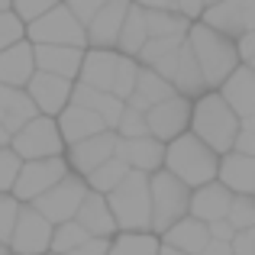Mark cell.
<instances>
[{
    "instance_id": "3",
    "label": "cell",
    "mask_w": 255,
    "mask_h": 255,
    "mask_svg": "<svg viewBox=\"0 0 255 255\" xmlns=\"http://www.w3.org/2000/svg\"><path fill=\"white\" fill-rule=\"evenodd\" d=\"M220 152L210 149L200 136L194 132H184V136L171 139L168 149H165V168L171 174H178L187 187H200L217 181L220 174Z\"/></svg>"
},
{
    "instance_id": "43",
    "label": "cell",
    "mask_w": 255,
    "mask_h": 255,
    "mask_svg": "<svg viewBox=\"0 0 255 255\" xmlns=\"http://www.w3.org/2000/svg\"><path fill=\"white\" fill-rule=\"evenodd\" d=\"M236 152L255 155V117H246V120H243V126H239V136H236Z\"/></svg>"
},
{
    "instance_id": "5",
    "label": "cell",
    "mask_w": 255,
    "mask_h": 255,
    "mask_svg": "<svg viewBox=\"0 0 255 255\" xmlns=\"http://www.w3.org/2000/svg\"><path fill=\"white\" fill-rule=\"evenodd\" d=\"M149 184H152V233L165 236L178 220H184L191 213L194 187H187L168 168H158L155 174H149Z\"/></svg>"
},
{
    "instance_id": "52",
    "label": "cell",
    "mask_w": 255,
    "mask_h": 255,
    "mask_svg": "<svg viewBox=\"0 0 255 255\" xmlns=\"http://www.w3.org/2000/svg\"><path fill=\"white\" fill-rule=\"evenodd\" d=\"M158 255H191V252H181V249H174V246H165L162 243V252H158Z\"/></svg>"
},
{
    "instance_id": "16",
    "label": "cell",
    "mask_w": 255,
    "mask_h": 255,
    "mask_svg": "<svg viewBox=\"0 0 255 255\" xmlns=\"http://www.w3.org/2000/svg\"><path fill=\"white\" fill-rule=\"evenodd\" d=\"M71 87H75V81H68V78H62V75L36 71V75L29 78V84H26V91H29V97L36 100L39 113L58 117V113L71 104Z\"/></svg>"
},
{
    "instance_id": "38",
    "label": "cell",
    "mask_w": 255,
    "mask_h": 255,
    "mask_svg": "<svg viewBox=\"0 0 255 255\" xmlns=\"http://www.w3.org/2000/svg\"><path fill=\"white\" fill-rule=\"evenodd\" d=\"M230 220L236 230H249L255 226V194H236L230 204Z\"/></svg>"
},
{
    "instance_id": "56",
    "label": "cell",
    "mask_w": 255,
    "mask_h": 255,
    "mask_svg": "<svg viewBox=\"0 0 255 255\" xmlns=\"http://www.w3.org/2000/svg\"><path fill=\"white\" fill-rule=\"evenodd\" d=\"M210 3H220V0H207V6H210Z\"/></svg>"
},
{
    "instance_id": "35",
    "label": "cell",
    "mask_w": 255,
    "mask_h": 255,
    "mask_svg": "<svg viewBox=\"0 0 255 255\" xmlns=\"http://www.w3.org/2000/svg\"><path fill=\"white\" fill-rule=\"evenodd\" d=\"M136 75H139V62H136L132 55H123V52H120L117 78H113V94L126 100L132 91H136Z\"/></svg>"
},
{
    "instance_id": "44",
    "label": "cell",
    "mask_w": 255,
    "mask_h": 255,
    "mask_svg": "<svg viewBox=\"0 0 255 255\" xmlns=\"http://www.w3.org/2000/svg\"><path fill=\"white\" fill-rule=\"evenodd\" d=\"M233 255H255V226L236 230V236H233Z\"/></svg>"
},
{
    "instance_id": "33",
    "label": "cell",
    "mask_w": 255,
    "mask_h": 255,
    "mask_svg": "<svg viewBox=\"0 0 255 255\" xmlns=\"http://www.w3.org/2000/svg\"><path fill=\"white\" fill-rule=\"evenodd\" d=\"M87 239H91V233H87L78 220H65V223H55V233H52V249L49 252L68 255V252H75L78 246H84Z\"/></svg>"
},
{
    "instance_id": "23",
    "label": "cell",
    "mask_w": 255,
    "mask_h": 255,
    "mask_svg": "<svg viewBox=\"0 0 255 255\" xmlns=\"http://www.w3.org/2000/svg\"><path fill=\"white\" fill-rule=\"evenodd\" d=\"M117 65H120V49H84V62H81L78 81L97 87V91H110L113 94Z\"/></svg>"
},
{
    "instance_id": "11",
    "label": "cell",
    "mask_w": 255,
    "mask_h": 255,
    "mask_svg": "<svg viewBox=\"0 0 255 255\" xmlns=\"http://www.w3.org/2000/svg\"><path fill=\"white\" fill-rule=\"evenodd\" d=\"M71 168H68V158L65 155H55V158H32V162H23V168H19V178L16 184H13V194H16L19 200H36L42 197L49 187H55L58 181L65 178Z\"/></svg>"
},
{
    "instance_id": "15",
    "label": "cell",
    "mask_w": 255,
    "mask_h": 255,
    "mask_svg": "<svg viewBox=\"0 0 255 255\" xmlns=\"http://www.w3.org/2000/svg\"><path fill=\"white\" fill-rule=\"evenodd\" d=\"M129 6L132 0H107L97 16L87 23V49H117Z\"/></svg>"
},
{
    "instance_id": "14",
    "label": "cell",
    "mask_w": 255,
    "mask_h": 255,
    "mask_svg": "<svg viewBox=\"0 0 255 255\" xmlns=\"http://www.w3.org/2000/svg\"><path fill=\"white\" fill-rule=\"evenodd\" d=\"M117 142H120L117 132L104 129V132H97V136H91V139H81V142L68 145V149H65L68 168L75 171V174H81V178H87L97 165H104L107 158L117 155Z\"/></svg>"
},
{
    "instance_id": "26",
    "label": "cell",
    "mask_w": 255,
    "mask_h": 255,
    "mask_svg": "<svg viewBox=\"0 0 255 255\" xmlns=\"http://www.w3.org/2000/svg\"><path fill=\"white\" fill-rule=\"evenodd\" d=\"M217 181H223L233 194H255V155L246 152H226L220 158V174Z\"/></svg>"
},
{
    "instance_id": "4",
    "label": "cell",
    "mask_w": 255,
    "mask_h": 255,
    "mask_svg": "<svg viewBox=\"0 0 255 255\" xmlns=\"http://www.w3.org/2000/svg\"><path fill=\"white\" fill-rule=\"evenodd\" d=\"M120 233H152V184L149 174L132 168L107 194Z\"/></svg>"
},
{
    "instance_id": "12",
    "label": "cell",
    "mask_w": 255,
    "mask_h": 255,
    "mask_svg": "<svg viewBox=\"0 0 255 255\" xmlns=\"http://www.w3.org/2000/svg\"><path fill=\"white\" fill-rule=\"evenodd\" d=\"M52 233H55V223L45 220L32 204H26L19 210L16 226H13L10 252L13 255H45L52 249Z\"/></svg>"
},
{
    "instance_id": "1",
    "label": "cell",
    "mask_w": 255,
    "mask_h": 255,
    "mask_svg": "<svg viewBox=\"0 0 255 255\" xmlns=\"http://www.w3.org/2000/svg\"><path fill=\"white\" fill-rule=\"evenodd\" d=\"M187 45L194 49V58H197L200 71H204L207 91H220L230 75L243 65V55H239L236 39L223 36L220 29L207 26L204 19H194L191 32H187Z\"/></svg>"
},
{
    "instance_id": "49",
    "label": "cell",
    "mask_w": 255,
    "mask_h": 255,
    "mask_svg": "<svg viewBox=\"0 0 255 255\" xmlns=\"http://www.w3.org/2000/svg\"><path fill=\"white\" fill-rule=\"evenodd\" d=\"M200 255H233V243H226V239H210Z\"/></svg>"
},
{
    "instance_id": "9",
    "label": "cell",
    "mask_w": 255,
    "mask_h": 255,
    "mask_svg": "<svg viewBox=\"0 0 255 255\" xmlns=\"http://www.w3.org/2000/svg\"><path fill=\"white\" fill-rule=\"evenodd\" d=\"M87 191H91V187H87V178L68 171L55 187H49L42 197L32 200V207H36L45 220H52V223H65V220L78 217V207H81V200L87 197Z\"/></svg>"
},
{
    "instance_id": "55",
    "label": "cell",
    "mask_w": 255,
    "mask_h": 255,
    "mask_svg": "<svg viewBox=\"0 0 255 255\" xmlns=\"http://www.w3.org/2000/svg\"><path fill=\"white\" fill-rule=\"evenodd\" d=\"M243 65H252V68H255V58H252V62H243Z\"/></svg>"
},
{
    "instance_id": "13",
    "label": "cell",
    "mask_w": 255,
    "mask_h": 255,
    "mask_svg": "<svg viewBox=\"0 0 255 255\" xmlns=\"http://www.w3.org/2000/svg\"><path fill=\"white\" fill-rule=\"evenodd\" d=\"M200 19L239 42L246 32L255 29V0H220L207 6Z\"/></svg>"
},
{
    "instance_id": "39",
    "label": "cell",
    "mask_w": 255,
    "mask_h": 255,
    "mask_svg": "<svg viewBox=\"0 0 255 255\" xmlns=\"http://www.w3.org/2000/svg\"><path fill=\"white\" fill-rule=\"evenodd\" d=\"M26 36V23L16 16L13 10H0V52L10 49V45L23 42Z\"/></svg>"
},
{
    "instance_id": "37",
    "label": "cell",
    "mask_w": 255,
    "mask_h": 255,
    "mask_svg": "<svg viewBox=\"0 0 255 255\" xmlns=\"http://www.w3.org/2000/svg\"><path fill=\"white\" fill-rule=\"evenodd\" d=\"M113 132H117L120 139H139V136H149V123H145V113L126 104V110H123V117H120V123H117V129H113Z\"/></svg>"
},
{
    "instance_id": "31",
    "label": "cell",
    "mask_w": 255,
    "mask_h": 255,
    "mask_svg": "<svg viewBox=\"0 0 255 255\" xmlns=\"http://www.w3.org/2000/svg\"><path fill=\"white\" fill-rule=\"evenodd\" d=\"M162 252V236L155 233H117L110 239L107 255H158Z\"/></svg>"
},
{
    "instance_id": "21",
    "label": "cell",
    "mask_w": 255,
    "mask_h": 255,
    "mask_svg": "<svg viewBox=\"0 0 255 255\" xmlns=\"http://www.w3.org/2000/svg\"><path fill=\"white\" fill-rule=\"evenodd\" d=\"M71 104H81L87 110L100 113L107 129H117L120 117H123V110H126L123 97H117V94H110V91H97V87H91L84 81H75V87H71Z\"/></svg>"
},
{
    "instance_id": "29",
    "label": "cell",
    "mask_w": 255,
    "mask_h": 255,
    "mask_svg": "<svg viewBox=\"0 0 255 255\" xmlns=\"http://www.w3.org/2000/svg\"><path fill=\"white\" fill-rule=\"evenodd\" d=\"M162 243L165 246H174V249H181V252L200 255V252L207 249V243H210V223H204V220H197V217L187 213L184 220H178V223L165 233Z\"/></svg>"
},
{
    "instance_id": "42",
    "label": "cell",
    "mask_w": 255,
    "mask_h": 255,
    "mask_svg": "<svg viewBox=\"0 0 255 255\" xmlns=\"http://www.w3.org/2000/svg\"><path fill=\"white\" fill-rule=\"evenodd\" d=\"M65 3H68V10H71V13H75V16L87 26L94 16H97V10L107 3V0H65Z\"/></svg>"
},
{
    "instance_id": "28",
    "label": "cell",
    "mask_w": 255,
    "mask_h": 255,
    "mask_svg": "<svg viewBox=\"0 0 255 255\" xmlns=\"http://www.w3.org/2000/svg\"><path fill=\"white\" fill-rule=\"evenodd\" d=\"M171 94H178L171 87V81H165L162 75H158L155 68H149V65H139V75H136V91L126 97V104L136 107V110H149V107H155L158 100L171 97Z\"/></svg>"
},
{
    "instance_id": "51",
    "label": "cell",
    "mask_w": 255,
    "mask_h": 255,
    "mask_svg": "<svg viewBox=\"0 0 255 255\" xmlns=\"http://www.w3.org/2000/svg\"><path fill=\"white\" fill-rule=\"evenodd\" d=\"M10 139H13V132L6 129V123H3V117H0V145H10Z\"/></svg>"
},
{
    "instance_id": "53",
    "label": "cell",
    "mask_w": 255,
    "mask_h": 255,
    "mask_svg": "<svg viewBox=\"0 0 255 255\" xmlns=\"http://www.w3.org/2000/svg\"><path fill=\"white\" fill-rule=\"evenodd\" d=\"M0 255H13V252H10V246H6V243H0Z\"/></svg>"
},
{
    "instance_id": "20",
    "label": "cell",
    "mask_w": 255,
    "mask_h": 255,
    "mask_svg": "<svg viewBox=\"0 0 255 255\" xmlns=\"http://www.w3.org/2000/svg\"><path fill=\"white\" fill-rule=\"evenodd\" d=\"M36 68L39 71H52V75H62L68 81H78L81 75V62H84V49L78 45H36Z\"/></svg>"
},
{
    "instance_id": "57",
    "label": "cell",
    "mask_w": 255,
    "mask_h": 255,
    "mask_svg": "<svg viewBox=\"0 0 255 255\" xmlns=\"http://www.w3.org/2000/svg\"><path fill=\"white\" fill-rule=\"evenodd\" d=\"M45 255H49V252H45Z\"/></svg>"
},
{
    "instance_id": "19",
    "label": "cell",
    "mask_w": 255,
    "mask_h": 255,
    "mask_svg": "<svg viewBox=\"0 0 255 255\" xmlns=\"http://www.w3.org/2000/svg\"><path fill=\"white\" fill-rule=\"evenodd\" d=\"M236 194L223 184V181H210V184L194 187L191 194V217L204 220V223H217V220L230 217V204Z\"/></svg>"
},
{
    "instance_id": "18",
    "label": "cell",
    "mask_w": 255,
    "mask_h": 255,
    "mask_svg": "<svg viewBox=\"0 0 255 255\" xmlns=\"http://www.w3.org/2000/svg\"><path fill=\"white\" fill-rule=\"evenodd\" d=\"M75 220L91 233L94 239H113L120 233L117 217H113V210H110V200H107V194H100V191H87V197L81 200Z\"/></svg>"
},
{
    "instance_id": "45",
    "label": "cell",
    "mask_w": 255,
    "mask_h": 255,
    "mask_svg": "<svg viewBox=\"0 0 255 255\" xmlns=\"http://www.w3.org/2000/svg\"><path fill=\"white\" fill-rule=\"evenodd\" d=\"M110 252V239H87L84 246H78L75 252H68V255H107Z\"/></svg>"
},
{
    "instance_id": "24",
    "label": "cell",
    "mask_w": 255,
    "mask_h": 255,
    "mask_svg": "<svg viewBox=\"0 0 255 255\" xmlns=\"http://www.w3.org/2000/svg\"><path fill=\"white\" fill-rule=\"evenodd\" d=\"M36 71L39 68H36V52H32V42H16V45H10V49L0 52V84L26 87Z\"/></svg>"
},
{
    "instance_id": "54",
    "label": "cell",
    "mask_w": 255,
    "mask_h": 255,
    "mask_svg": "<svg viewBox=\"0 0 255 255\" xmlns=\"http://www.w3.org/2000/svg\"><path fill=\"white\" fill-rule=\"evenodd\" d=\"M10 3L13 0H0V10H10Z\"/></svg>"
},
{
    "instance_id": "30",
    "label": "cell",
    "mask_w": 255,
    "mask_h": 255,
    "mask_svg": "<svg viewBox=\"0 0 255 255\" xmlns=\"http://www.w3.org/2000/svg\"><path fill=\"white\" fill-rule=\"evenodd\" d=\"M149 42V19H145V6L132 3L129 13H126V23H123V32H120V45L117 49L123 55H132L136 58L142 52V45Z\"/></svg>"
},
{
    "instance_id": "10",
    "label": "cell",
    "mask_w": 255,
    "mask_h": 255,
    "mask_svg": "<svg viewBox=\"0 0 255 255\" xmlns=\"http://www.w3.org/2000/svg\"><path fill=\"white\" fill-rule=\"evenodd\" d=\"M191 117H194V100L184 97V94H171V97L158 100L155 107L145 110L149 132L162 142H171V139L191 132Z\"/></svg>"
},
{
    "instance_id": "6",
    "label": "cell",
    "mask_w": 255,
    "mask_h": 255,
    "mask_svg": "<svg viewBox=\"0 0 255 255\" xmlns=\"http://www.w3.org/2000/svg\"><path fill=\"white\" fill-rule=\"evenodd\" d=\"M26 36L36 45H78V49H87V26L68 10V3H58L39 19H32L26 26Z\"/></svg>"
},
{
    "instance_id": "34",
    "label": "cell",
    "mask_w": 255,
    "mask_h": 255,
    "mask_svg": "<svg viewBox=\"0 0 255 255\" xmlns=\"http://www.w3.org/2000/svg\"><path fill=\"white\" fill-rule=\"evenodd\" d=\"M187 36H149V42L142 45V52L136 55L139 65H155L158 58H165L168 52H174Z\"/></svg>"
},
{
    "instance_id": "47",
    "label": "cell",
    "mask_w": 255,
    "mask_h": 255,
    "mask_svg": "<svg viewBox=\"0 0 255 255\" xmlns=\"http://www.w3.org/2000/svg\"><path fill=\"white\" fill-rule=\"evenodd\" d=\"M233 236H236V226H233L230 220H217V223H210V239H226V243H233Z\"/></svg>"
},
{
    "instance_id": "32",
    "label": "cell",
    "mask_w": 255,
    "mask_h": 255,
    "mask_svg": "<svg viewBox=\"0 0 255 255\" xmlns=\"http://www.w3.org/2000/svg\"><path fill=\"white\" fill-rule=\"evenodd\" d=\"M129 171L132 168H129V162H126V158L113 155V158H107L104 165H97V168L87 174V187H91V191H100V194H110Z\"/></svg>"
},
{
    "instance_id": "40",
    "label": "cell",
    "mask_w": 255,
    "mask_h": 255,
    "mask_svg": "<svg viewBox=\"0 0 255 255\" xmlns=\"http://www.w3.org/2000/svg\"><path fill=\"white\" fill-rule=\"evenodd\" d=\"M19 168H23V158L13 152V145H0V194L13 191L19 178Z\"/></svg>"
},
{
    "instance_id": "8",
    "label": "cell",
    "mask_w": 255,
    "mask_h": 255,
    "mask_svg": "<svg viewBox=\"0 0 255 255\" xmlns=\"http://www.w3.org/2000/svg\"><path fill=\"white\" fill-rule=\"evenodd\" d=\"M149 68H155L165 81H171L174 91L184 94V97H191V100H197L200 94H207L204 71H200V65H197V58H194V49L187 45V39L174 52H168L165 58H158L155 65H149Z\"/></svg>"
},
{
    "instance_id": "27",
    "label": "cell",
    "mask_w": 255,
    "mask_h": 255,
    "mask_svg": "<svg viewBox=\"0 0 255 255\" xmlns=\"http://www.w3.org/2000/svg\"><path fill=\"white\" fill-rule=\"evenodd\" d=\"M220 94L226 97V104L239 113V117H255V68L252 65H239L230 75V81L220 87Z\"/></svg>"
},
{
    "instance_id": "41",
    "label": "cell",
    "mask_w": 255,
    "mask_h": 255,
    "mask_svg": "<svg viewBox=\"0 0 255 255\" xmlns=\"http://www.w3.org/2000/svg\"><path fill=\"white\" fill-rule=\"evenodd\" d=\"M58 3H65V0H13L10 10L16 13L23 23H32V19H39L42 13H49L52 6H58Z\"/></svg>"
},
{
    "instance_id": "22",
    "label": "cell",
    "mask_w": 255,
    "mask_h": 255,
    "mask_svg": "<svg viewBox=\"0 0 255 255\" xmlns=\"http://www.w3.org/2000/svg\"><path fill=\"white\" fill-rule=\"evenodd\" d=\"M55 120H58V129H62L65 145H75V142H81V139H91V136H97V132L107 129V123L100 120V113L87 110L81 104H68Z\"/></svg>"
},
{
    "instance_id": "46",
    "label": "cell",
    "mask_w": 255,
    "mask_h": 255,
    "mask_svg": "<svg viewBox=\"0 0 255 255\" xmlns=\"http://www.w3.org/2000/svg\"><path fill=\"white\" fill-rule=\"evenodd\" d=\"M174 3H178V10L184 13V16H191V19H200L204 10H207V0H174Z\"/></svg>"
},
{
    "instance_id": "50",
    "label": "cell",
    "mask_w": 255,
    "mask_h": 255,
    "mask_svg": "<svg viewBox=\"0 0 255 255\" xmlns=\"http://www.w3.org/2000/svg\"><path fill=\"white\" fill-rule=\"evenodd\" d=\"M132 3L145 6V10H178V3H174V0H132Z\"/></svg>"
},
{
    "instance_id": "17",
    "label": "cell",
    "mask_w": 255,
    "mask_h": 255,
    "mask_svg": "<svg viewBox=\"0 0 255 255\" xmlns=\"http://www.w3.org/2000/svg\"><path fill=\"white\" fill-rule=\"evenodd\" d=\"M165 149L168 142L149 136H139V139H120L117 142V155L129 162V168L145 171V174H155L158 168H165Z\"/></svg>"
},
{
    "instance_id": "48",
    "label": "cell",
    "mask_w": 255,
    "mask_h": 255,
    "mask_svg": "<svg viewBox=\"0 0 255 255\" xmlns=\"http://www.w3.org/2000/svg\"><path fill=\"white\" fill-rule=\"evenodd\" d=\"M236 45H239V55H243V62H252V58H255V29L246 32V36L239 39Z\"/></svg>"
},
{
    "instance_id": "25",
    "label": "cell",
    "mask_w": 255,
    "mask_h": 255,
    "mask_svg": "<svg viewBox=\"0 0 255 255\" xmlns=\"http://www.w3.org/2000/svg\"><path fill=\"white\" fill-rule=\"evenodd\" d=\"M39 113L36 100L29 97L26 87H10V84H0V117H3L6 129L16 136L26 123Z\"/></svg>"
},
{
    "instance_id": "36",
    "label": "cell",
    "mask_w": 255,
    "mask_h": 255,
    "mask_svg": "<svg viewBox=\"0 0 255 255\" xmlns=\"http://www.w3.org/2000/svg\"><path fill=\"white\" fill-rule=\"evenodd\" d=\"M19 210H23V204H19L16 194H10V191L0 194V243L10 246V236H13V226H16V220H19Z\"/></svg>"
},
{
    "instance_id": "2",
    "label": "cell",
    "mask_w": 255,
    "mask_h": 255,
    "mask_svg": "<svg viewBox=\"0 0 255 255\" xmlns=\"http://www.w3.org/2000/svg\"><path fill=\"white\" fill-rule=\"evenodd\" d=\"M243 117L226 104V97L220 91H207L194 100V117H191V132L200 136L210 149H217L220 155L236 149V136Z\"/></svg>"
},
{
    "instance_id": "7",
    "label": "cell",
    "mask_w": 255,
    "mask_h": 255,
    "mask_svg": "<svg viewBox=\"0 0 255 255\" xmlns=\"http://www.w3.org/2000/svg\"><path fill=\"white\" fill-rule=\"evenodd\" d=\"M10 145L23 162H32V158H55V155H65V149H68L65 139H62V129H58V120L45 117V113H36V117L10 139Z\"/></svg>"
}]
</instances>
